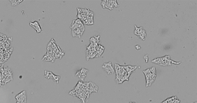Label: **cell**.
I'll use <instances>...</instances> for the list:
<instances>
[{"label":"cell","instance_id":"cell-11","mask_svg":"<svg viewBox=\"0 0 197 103\" xmlns=\"http://www.w3.org/2000/svg\"><path fill=\"white\" fill-rule=\"evenodd\" d=\"M29 25L30 27H31L33 28H34V30L37 31V33H40L42 32V31H43L42 28H41L40 24L39 23V22L38 21L30 22L29 23Z\"/></svg>","mask_w":197,"mask_h":103},{"label":"cell","instance_id":"cell-3","mask_svg":"<svg viewBox=\"0 0 197 103\" xmlns=\"http://www.w3.org/2000/svg\"><path fill=\"white\" fill-rule=\"evenodd\" d=\"M163 60L158 64L162 66H170L173 64H179L181 63V61H175L171 58L170 55H165L163 57Z\"/></svg>","mask_w":197,"mask_h":103},{"label":"cell","instance_id":"cell-2","mask_svg":"<svg viewBox=\"0 0 197 103\" xmlns=\"http://www.w3.org/2000/svg\"><path fill=\"white\" fill-rule=\"evenodd\" d=\"M101 5L104 9H107L110 11L119 6L117 0H103L101 2Z\"/></svg>","mask_w":197,"mask_h":103},{"label":"cell","instance_id":"cell-17","mask_svg":"<svg viewBox=\"0 0 197 103\" xmlns=\"http://www.w3.org/2000/svg\"><path fill=\"white\" fill-rule=\"evenodd\" d=\"M99 38H100V36H93V37L91 38L90 42L98 44V42H99Z\"/></svg>","mask_w":197,"mask_h":103},{"label":"cell","instance_id":"cell-22","mask_svg":"<svg viewBox=\"0 0 197 103\" xmlns=\"http://www.w3.org/2000/svg\"><path fill=\"white\" fill-rule=\"evenodd\" d=\"M193 103H197V102L196 101V102H193Z\"/></svg>","mask_w":197,"mask_h":103},{"label":"cell","instance_id":"cell-8","mask_svg":"<svg viewBox=\"0 0 197 103\" xmlns=\"http://www.w3.org/2000/svg\"><path fill=\"white\" fill-rule=\"evenodd\" d=\"M102 68H103V70H104V71L108 75H111L115 72L113 66V65L111 64V62H110V61L104 63V64L102 65Z\"/></svg>","mask_w":197,"mask_h":103},{"label":"cell","instance_id":"cell-7","mask_svg":"<svg viewBox=\"0 0 197 103\" xmlns=\"http://www.w3.org/2000/svg\"><path fill=\"white\" fill-rule=\"evenodd\" d=\"M85 31V27H83L81 28H72V35L73 37H76L78 38H81L83 34Z\"/></svg>","mask_w":197,"mask_h":103},{"label":"cell","instance_id":"cell-1","mask_svg":"<svg viewBox=\"0 0 197 103\" xmlns=\"http://www.w3.org/2000/svg\"><path fill=\"white\" fill-rule=\"evenodd\" d=\"M2 84L3 85L8 83V82H11L13 80V75L12 71L9 67H6V68H4L3 73L2 75Z\"/></svg>","mask_w":197,"mask_h":103},{"label":"cell","instance_id":"cell-19","mask_svg":"<svg viewBox=\"0 0 197 103\" xmlns=\"http://www.w3.org/2000/svg\"><path fill=\"white\" fill-rule=\"evenodd\" d=\"M10 3H11V5L12 6H17L18 5L19 3H22L23 1H18V0H11V1H9Z\"/></svg>","mask_w":197,"mask_h":103},{"label":"cell","instance_id":"cell-18","mask_svg":"<svg viewBox=\"0 0 197 103\" xmlns=\"http://www.w3.org/2000/svg\"><path fill=\"white\" fill-rule=\"evenodd\" d=\"M134 27H135V30H134V34H136V36H138V34H139V33H140L142 30H144V28L142 27H137L136 25H135Z\"/></svg>","mask_w":197,"mask_h":103},{"label":"cell","instance_id":"cell-21","mask_svg":"<svg viewBox=\"0 0 197 103\" xmlns=\"http://www.w3.org/2000/svg\"><path fill=\"white\" fill-rule=\"evenodd\" d=\"M136 47L137 48V50H139V49L141 48L140 46H139V45H136Z\"/></svg>","mask_w":197,"mask_h":103},{"label":"cell","instance_id":"cell-10","mask_svg":"<svg viewBox=\"0 0 197 103\" xmlns=\"http://www.w3.org/2000/svg\"><path fill=\"white\" fill-rule=\"evenodd\" d=\"M55 59H56V58H55L54 53H53V52H46V54L43 56V57L42 58V60L43 61L54 63Z\"/></svg>","mask_w":197,"mask_h":103},{"label":"cell","instance_id":"cell-13","mask_svg":"<svg viewBox=\"0 0 197 103\" xmlns=\"http://www.w3.org/2000/svg\"><path fill=\"white\" fill-rule=\"evenodd\" d=\"M124 68L125 71L128 73V74L131 76L133 72L135 71V70L137 68V66H131V65H126L124 66Z\"/></svg>","mask_w":197,"mask_h":103},{"label":"cell","instance_id":"cell-6","mask_svg":"<svg viewBox=\"0 0 197 103\" xmlns=\"http://www.w3.org/2000/svg\"><path fill=\"white\" fill-rule=\"evenodd\" d=\"M89 72V70H87L86 68H81L80 70L78 71L76 74H75V76L78 77L79 79H80L81 82H83L85 79V78L87 76V73Z\"/></svg>","mask_w":197,"mask_h":103},{"label":"cell","instance_id":"cell-20","mask_svg":"<svg viewBox=\"0 0 197 103\" xmlns=\"http://www.w3.org/2000/svg\"><path fill=\"white\" fill-rule=\"evenodd\" d=\"M180 101L177 98L176 99H175V101H174V103H180Z\"/></svg>","mask_w":197,"mask_h":103},{"label":"cell","instance_id":"cell-14","mask_svg":"<svg viewBox=\"0 0 197 103\" xmlns=\"http://www.w3.org/2000/svg\"><path fill=\"white\" fill-rule=\"evenodd\" d=\"M64 55H65L64 52L61 50V48H60L59 46H58L57 50L56 51V52L54 53L55 58H57V59H61Z\"/></svg>","mask_w":197,"mask_h":103},{"label":"cell","instance_id":"cell-12","mask_svg":"<svg viewBox=\"0 0 197 103\" xmlns=\"http://www.w3.org/2000/svg\"><path fill=\"white\" fill-rule=\"evenodd\" d=\"M98 87L93 82H88V87H87V90H88V92H89L90 94H91L93 92L95 93H97L98 92Z\"/></svg>","mask_w":197,"mask_h":103},{"label":"cell","instance_id":"cell-9","mask_svg":"<svg viewBox=\"0 0 197 103\" xmlns=\"http://www.w3.org/2000/svg\"><path fill=\"white\" fill-rule=\"evenodd\" d=\"M145 78H146V87H150L152 84L154 82L156 77H157V74H145Z\"/></svg>","mask_w":197,"mask_h":103},{"label":"cell","instance_id":"cell-4","mask_svg":"<svg viewBox=\"0 0 197 103\" xmlns=\"http://www.w3.org/2000/svg\"><path fill=\"white\" fill-rule=\"evenodd\" d=\"M16 103H27V92L25 90H23L20 92L15 96Z\"/></svg>","mask_w":197,"mask_h":103},{"label":"cell","instance_id":"cell-15","mask_svg":"<svg viewBox=\"0 0 197 103\" xmlns=\"http://www.w3.org/2000/svg\"><path fill=\"white\" fill-rule=\"evenodd\" d=\"M95 50L97 53V57H101L103 53L104 52L105 47L101 44H98V45L97 46V47L95 48Z\"/></svg>","mask_w":197,"mask_h":103},{"label":"cell","instance_id":"cell-5","mask_svg":"<svg viewBox=\"0 0 197 103\" xmlns=\"http://www.w3.org/2000/svg\"><path fill=\"white\" fill-rule=\"evenodd\" d=\"M44 77L47 79H52L53 81H54L56 83H59L60 76H56L51 71H44Z\"/></svg>","mask_w":197,"mask_h":103},{"label":"cell","instance_id":"cell-16","mask_svg":"<svg viewBox=\"0 0 197 103\" xmlns=\"http://www.w3.org/2000/svg\"><path fill=\"white\" fill-rule=\"evenodd\" d=\"M146 31H145V30L144 29L143 30H142L140 33H139V34H138V36H139L142 40H143V41H144L145 39V38H146Z\"/></svg>","mask_w":197,"mask_h":103}]
</instances>
